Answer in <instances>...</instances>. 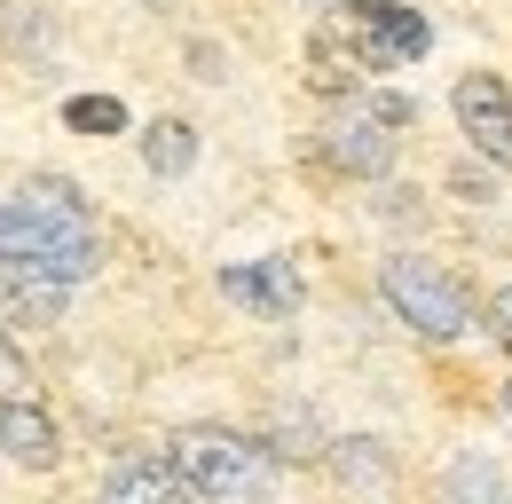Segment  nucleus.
<instances>
[{
  "mask_svg": "<svg viewBox=\"0 0 512 504\" xmlns=\"http://www.w3.org/2000/svg\"><path fill=\"white\" fill-rule=\"evenodd\" d=\"M95 213L64 174H32L16 197H0V268L24 284H87L95 276Z\"/></svg>",
  "mask_w": 512,
  "mask_h": 504,
  "instance_id": "obj_1",
  "label": "nucleus"
},
{
  "mask_svg": "<svg viewBox=\"0 0 512 504\" xmlns=\"http://www.w3.org/2000/svg\"><path fill=\"white\" fill-rule=\"evenodd\" d=\"M166 457L182 465V481H190L197 497L260 504L268 489H276V449H260L253 434H229V426H182Z\"/></svg>",
  "mask_w": 512,
  "mask_h": 504,
  "instance_id": "obj_2",
  "label": "nucleus"
},
{
  "mask_svg": "<svg viewBox=\"0 0 512 504\" xmlns=\"http://www.w3.org/2000/svg\"><path fill=\"white\" fill-rule=\"evenodd\" d=\"M379 292H386V308L402 315L418 339H457V331H473V292L449 276L442 260H386L379 268Z\"/></svg>",
  "mask_w": 512,
  "mask_h": 504,
  "instance_id": "obj_3",
  "label": "nucleus"
},
{
  "mask_svg": "<svg viewBox=\"0 0 512 504\" xmlns=\"http://www.w3.org/2000/svg\"><path fill=\"white\" fill-rule=\"evenodd\" d=\"M339 40H347V56L363 63V71H402V63L426 56V16L418 8H402V0H347L339 8V24H331Z\"/></svg>",
  "mask_w": 512,
  "mask_h": 504,
  "instance_id": "obj_4",
  "label": "nucleus"
},
{
  "mask_svg": "<svg viewBox=\"0 0 512 504\" xmlns=\"http://www.w3.org/2000/svg\"><path fill=\"white\" fill-rule=\"evenodd\" d=\"M457 126L489 166H512V87L505 79H489V71L457 79Z\"/></svg>",
  "mask_w": 512,
  "mask_h": 504,
  "instance_id": "obj_5",
  "label": "nucleus"
},
{
  "mask_svg": "<svg viewBox=\"0 0 512 504\" xmlns=\"http://www.w3.org/2000/svg\"><path fill=\"white\" fill-rule=\"evenodd\" d=\"M323 150H331V166H347V174H386L394 166V119H386V103H371V111H339L331 119V134H323Z\"/></svg>",
  "mask_w": 512,
  "mask_h": 504,
  "instance_id": "obj_6",
  "label": "nucleus"
},
{
  "mask_svg": "<svg viewBox=\"0 0 512 504\" xmlns=\"http://www.w3.org/2000/svg\"><path fill=\"white\" fill-rule=\"evenodd\" d=\"M197 489L182 481V465L174 457H127V465H111V481H103V504H190Z\"/></svg>",
  "mask_w": 512,
  "mask_h": 504,
  "instance_id": "obj_7",
  "label": "nucleus"
},
{
  "mask_svg": "<svg viewBox=\"0 0 512 504\" xmlns=\"http://www.w3.org/2000/svg\"><path fill=\"white\" fill-rule=\"evenodd\" d=\"M221 292L284 323V315L300 308V268H292V260H253V268H221Z\"/></svg>",
  "mask_w": 512,
  "mask_h": 504,
  "instance_id": "obj_8",
  "label": "nucleus"
},
{
  "mask_svg": "<svg viewBox=\"0 0 512 504\" xmlns=\"http://www.w3.org/2000/svg\"><path fill=\"white\" fill-rule=\"evenodd\" d=\"M0 449H8L16 465H32V473H48V465L64 457V449H56V418H48V410H32L24 394H8V402H0Z\"/></svg>",
  "mask_w": 512,
  "mask_h": 504,
  "instance_id": "obj_9",
  "label": "nucleus"
},
{
  "mask_svg": "<svg viewBox=\"0 0 512 504\" xmlns=\"http://www.w3.org/2000/svg\"><path fill=\"white\" fill-rule=\"evenodd\" d=\"M442 504H512L505 473H497V457L465 449V457H457V465L442 473Z\"/></svg>",
  "mask_w": 512,
  "mask_h": 504,
  "instance_id": "obj_10",
  "label": "nucleus"
},
{
  "mask_svg": "<svg viewBox=\"0 0 512 504\" xmlns=\"http://www.w3.org/2000/svg\"><path fill=\"white\" fill-rule=\"evenodd\" d=\"M142 166H150V174H166V182H174V174H190V166H197V126L158 119L150 134H142Z\"/></svg>",
  "mask_w": 512,
  "mask_h": 504,
  "instance_id": "obj_11",
  "label": "nucleus"
},
{
  "mask_svg": "<svg viewBox=\"0 0 512 504\" xmlns=\"http://www.w3.org/2000/svg\"><path fill=\"white\" fill-rule=\"evenodd\" d=\"M56 40V24L40 16V0H0V48H16V56H40Z\"/></svg>",
  "mask_w": 512,
  "mask_h": 504,
  "instance_id": "obj_12",
  "label": "nucleus"
},
{
  "mask_svg": "<svg viewBox=\"0 0 512 504\" xmlns=\"http://www.w3.org/2000/svg\"><path fill=\"white\" fill-rule=\"evenodd\" d=\"M64 119L79 126V134H119V126H127V103H119V95H79Z\"/></svg>",
  "mask_w": 512,
  "mask_h": 504,
  "instance_id": "obj_13",
  "label": "nucleus"
},
{
  "mask_svg": "<svg viewBox=\"0 0 512 504\" xmlns=\"http://www.w3.org/2000/svg\"><path fill=\"white\" fill-rule=\"evenodd\" d=\"M8 394H24V355L0 339V402H8Z\"/></svg>",
  "mask_w": 512,
  "mask_h": 504,
  "instance_id": "obj_14",
  "label": "nucleus"
},
{
  "mask_svg": "<svg viewBox=\"0 0 512 504\" xmlns=\"http://www.w3.org/2000/svg\"><path fill=\"white\" fill-rule=\"evenodd\" d=\"M489 331H497V347L512 355V284L497 292V300H489Z\"/></svg>",
  "mask_w": 512,
  "mask_h": 504,
  "instance_id": "obj_15",
  "label": "nucleus"
},
{
  "mask_svg": "<svg viewBox=\"0 0 512 504\" xmlns=\"http://www.w3.org/2000/svg\"><path fill=\"white\" fill-rule=\"evenodd\" d=\"M505 418H512V386H505Z\"/></svg>",
  "mask_w": 512,
  "mask_h": 504,
  "instance_id": "obj_16",
  "label": "nucleus"
}]
</instances>
